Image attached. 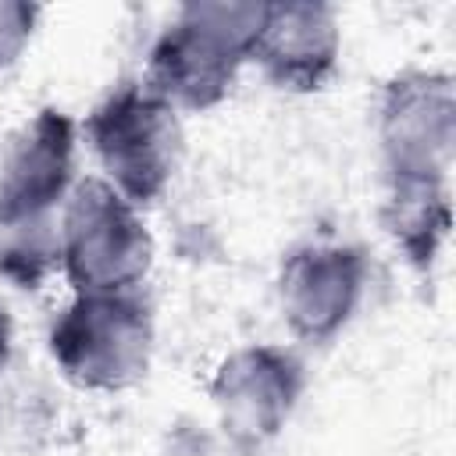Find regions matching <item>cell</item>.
<instances>
[{
    "label": "cell",
    "instance_id": "6da1fadb",
    "mask_svg": "<svg viewBox=\"0 0 456 456\" xmlns=\"http://www.w3.org/2000/svg\"><path fill=\"white\" fill-rule=\"evenodd\" d=\"M78 125L39 107L0 153V278L39 289L61 271V210L75 189Z\"/></svg>",
    "mask_w": 456,
    "mask_h": 456
},
{
    "label": "cell",
    "instance_id": "7a4b0ae2",
    "mask_svg": "<svg viewBox=\"0 0 456 456\" xmlns=\"http://www.w3.org/2000/svg\"><path fill=\"white\" fill-rule=\"evenodd\" d=\"M260 14L264 4H182L175 18L157 32L142 82L178 114H203L221 107L249 64Z\"/></svg>",
    "mask_w": 456,
    "mask_h": 456
},
{
    "label": "cell",
    "instance_id": "3957f363",
    "mask_svg": "<svg viewBox=\"0 0 456 456\" xmlns=\"http://www.w3.org/2000/svg\"><path fill=\"white\" fill-rule=\"evenodd\" d=\"M153 306L142 289L71 292L46 331V349L64 381L82 392H125L139 385L153 356Z\"/></svg>",
    "mask_w": 456,
    "mask_h": 456
},
{
    "label": "cell",
    "instance_id": "277c9868",
    "mask_svg": "<svg viewBox=\"0 0 456 456\" xmlns=\"http://www.w3.org/2000/svg\"><path fill=\"white\" fill-rule=\"evenodd\" d=\"M78 135L93 150L100 178L139 210L160 200L178 171V110L142 78H125L110 86L78 125Z\"/></svg>",
    "mask_w": 456,
    "mask_h": 456
},
{
    "label": "cell",
    "instance_id": "5b68a950",
    "mask_svg": "<svg viewBox=\"0 0 456 456\" xmlns=\"http://www.w3.org/2000/svg\"><path fill=\"white\" fill-rule=\"evenodd\" d=\"M153 267V235L135 203L100 175L75 182L61 210V274L71 292H132Z\"/></svg>",
    "mask_w": 456,
    "mask_h": 456
},
{
    "label": "cell",
    "instance_id": "8992f818",
    "mask_svg": "<svg viewBox=\"0 0 456 456\" xmlns=\"http://www.w3.org/2000/svg\"><path fill=\"white\" fill-rule=\"evenodd\" d=\"M381 182L449 178L456 157V82L438 68H403L378 96Z\"/></svg>",
    "mask_w": 456,
    "mask_h": 456
},
{
    "label": "cell",
    "instance_id": "52a82bcc",
    "mask_svg": "<svg viewBox=\"0 0 456 456\" xmlns=\"http://www.w3.org/2000/svg\"><path fill=\"white\" fill-rule=\"evenodd\" d=\"M306 392V367L296 349L278 342H249L232 349L210 378V406L224 438L242 449L274 442Z\"/></svg>",
    "mask_w": 456,
    "mask_h": 456
},
{
    "label": "cell",
    "instance_id": "ba28073f",
    "mask_svg": "<svg viewBox=\"0 0 456 456\" xmlns=\"http://www.w3.org/2000/svg\"><path fill=\"white\" fill-rule=\"evenodd\" d=\"M370 281V260L356 242H299L278 267V310L303 346H328L356 317Z\"/></svg>",
    "mask_w": 456,
    "mask_h": 456
},
{
    "label": "cell",
    "instance_id": "9c48e42d",
    "mask_svg": "<svg viewBox=\"0 0 456 456\" xmlns=\"http://www.w3.org/2000/svg\"><path fill=\"white\" fill-rule=\"evenodd\" d=\"M342 57V28L338 14L328 4L314 0H285L264 4L249 64L281 89V93H321Z\"/></svg>",
    "mask_w": 456,
    "mask_h": 456
},
{
    "label": "cell",
    "instance_id": "30bf717a",
    "mask_svg": "<svg viewBox=\"0 0 456 456\" xmlns=\"http://www.w3.org/2000/svg\"><path fill=\"white\" fill-rule=\"evenodd\" d=\"M381 228L406 264L428 274L452 232L449 178H388L381 182Z\"/></svg>",
    "mask_w": 456,
    "mask_h": 456
},
{
    "label": "cell",
    "instance_id": "8fae6325",
    "mask_svg": "<svg viewBox=\"0 0 456 456\" xmlns=\"http://www.w3.org/2000/svg\"><path fill=\"white\" fill-rule=\"evenodd\" d=\"M39 18H43V7L36 4L0 0V71H7L25 53V46L39 28Z\"/></svg>",
    "mask_w": 456,
    "mask_h": 456
},
{
    "label": "cell",
    "instance_id": "7c38bea8",
    "mask_svg": "<svg viewBox=\"0 0 456 456\" xmlns=\"http://www.w3.org/2000/svg\"><path fill=\"white\" fill-rule=\"evenodd\" d=\"M11 353H14V321H11L7 303L0 299V374H4L7 363H11Z\"/></svg>",
    "mask_w": 456,
    "mask_h": 456
}]
</instances>
